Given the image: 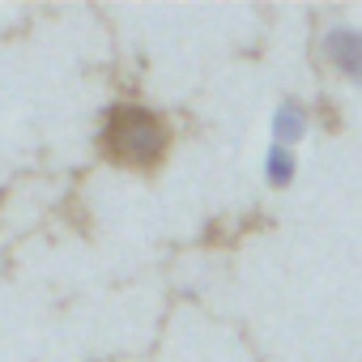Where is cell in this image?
I'll return each instance as SVG.
<instances>
[{
  "instance_id": "3957f363",
  "label": "cell",
  "mask_w": 362,
  "mask_h": 362,
  "mask_svg": "<svg viewBox=\"0 0 362 362\" xmlns=\"http://www.w3.org/2000/svg\"><path fill=\"white\" fill-rule=\"evenodd\" d=\"M269 132H273V145L298 149V141L311 132V111H307V103H303V98H281V103L273 107Z\"/></svg>"
},
{
  "instance_id": "277c9868",
  "label": "cell",
  "mask_w": 362,
  "mask_h": 362,
  "mask_svg": "<svg viewBox=\"0 0 362 362\" xmlns=\"http://www.w3.org/2000/svg\"><path fill=\"white\" fill-rule=\"evenodd\" d=\"M260 175L269 188H290L298 179V153L286 149V145H269L264 158H260Z\"/></svg>"
},
{
  "instance_id": "6da1fadb",
  "label": "cell",
  "mask_w": 362,
  "mask_h": 362,
  "mask_svg": "<svg viewBox=\"0 0 362 362\" xmlns=\"http://www.w3.org/2000/svg\"><path fill=\"white\" fill-rule=\"evenodd\" d=\"M98 145H103V153H107L115 166L153 170V166L166 158V149H170V124H166L153 107L115 103V107L103 115Z\"/></svg>"
},
{
  "instance_id": "7a4b0ae2",
  "label": "cell",
  "mask_w": 362,
  "mask_h": 362,
  "mask_svg": "<svg viewBox=\"0 0 362 362\" xmlns=\"http://www.w3.org/2000/svg\"><path fill=\"white\" fill-rule=\"evenodd\" d=\"M320 56H324V64H328L341 81L362 86V26H349V22L324 26V35H320Z\"/></svg>"
}]
</instances>
